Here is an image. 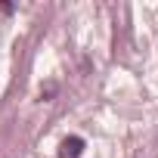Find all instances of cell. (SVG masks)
Returning a JSON list of instances; mask_svg holds the SVG:
<instances>
[{
	"label": "cell",
	"instance_id": "6da1fadb",
	"mask_svg": "<svg viewBox=\"0 0 158 158\" xmlns=\"http://www.w3.org/2000/svg\"><path fill=\"white\" fill-rule=\"evenodd\" d=\"M81 149H84V139H81V136H71V139L62 143V158H77Z\"/></svg>",
	"mask_w": 158,
	"mask_h": 158
}]
</instances>
